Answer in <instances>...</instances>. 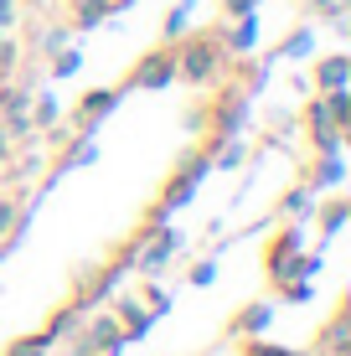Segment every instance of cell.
Here are the masks:
<instances>
[{
  "mask_svg": "<svg viewBox=\"0 0 351 356\" xmlns=\"http://www.w3.org/2000/svg\"><path fill=\"white\" fill-rule=\"evenodd\" d=\"M217 67H222V47L212 36H197V42H186V52H176V78L186 83H212Z\"/></svg>",
  "mask_w": 351,
  "mask_h": 356,
  "instance_id": "1",
  "label": "cell"
},
{
  "mask_svg": "<svg viewBox=\"0 0 351 356\" xmlns=\"http://www.w3.org/2000/svg\"><path fill=\"white\" fill-rule=\"evenodd\" d=\"M129 83H135V88H165V83H176V52H150L135 67Z\"/></svg>",
  "mask_w": 351,
  "mask_h": 356,
  "instance_id": "2",
  "label": "cell"
},
{
  "mask_svg": "<svg viewBox=\"0 0 351 356\" xmlns=\"http://www.w3.org/2000/svg\"><path fill=\"white\" fill-rule=\"evenodd\" d=\"M88 346L93 351H119L124 346V325H119L114 315H93L88 321Z\"/></svg>",
  "mask_w": 351,
  "mask_h": 356,
  "instance_id": "3",
  "label": "cell"
},
{
  "mask_svg": "<svg viewBox=\"0 0 351 356\" xmlns=\"http://www.w3.org/2000/svg\"><path fill=\"white\" fill-rule=\"evenodd\" d=\"M269 321H274V305H269V300H259V305H248V310L238 315V321L227 325V330H233V336H259V330H269Z\"/></svg>",
  "mask_w": 351,
  "mask_h": 356,
  "instance_id": "4",
  "label": "cell"
},
{
  "mask_svg": "<svg viewBox=\"0 0 351 356\" xmlns=\"http://www.w3.org/2000/svg\"><path fill=\"white\" fill-rule=\"evenodd\" d=\"M78 325H83V305H72V310H57L52 321H47L42 336L57 346V341H72V336H78Z\"/></svg>",
  "mask_w": 351,
  "mask_h": 356,
  "instance_id": "5",
  "label": "cell"
},
{
  "mask_svg": "<svg viewBox=\"0 0 351 356\" xmlns=\"http://www.w3.org/2000/svg\"><path fill=\"white\" fill-rule=\"evenodd\" d=\"M114 104H119V93H114V88H93L88 98H83V108H78V124H83V129H93V119L108 114Z\"/></svg>",
  "mask_w": 351,
  "mask_h": 356,
  "instance_id": "6",
  "label": "cell"
},
{
  "mask_svg": "<svg viewBox=\"0 0 351 356\" xmlns=\"http://www.w3.org/2000/svg\"><path fill=\"white\" fill-rule=\"evenodd\" d=\"M346 78H351V63H346V57H325V63L316 67V83H320L325 93H331V88H346Z\"/></svg>",
  "mask_w": 351,
  "mask_h": 356,
  "instance_id": "7",
  "label": "cell"
},
{
  "mask_svg": "<svg viewBox=\"0 0 351 356\" xmlns=\"http://www.w3.org/2000/svg\"><path fill=\"white\" fill-rule=\"evenodd\" d=\"M176 248H181V238H176V232H165V238H161V243H155V248L140 259V274H161V268H165V259H171Z\"/></svg>",
  "mask_w": 351,
  "mask_h": 356,
  "instance_id": "8",
  "label": "cell"
},
{
  "mask_svg": "<svg viewBox=\"0 0 351 356\" xmlns=\"http://www.w3.org/2000/svg\"><path fill=\"white\" fill-rule=\"evenodd\" d=\"M341 176H346V165H341V155H325V161L310 170V181L305 186H341Z\"/></svg>",
  "mask_w": 351,
  "mask_h": 356,
  "instance_id": "9",
  "label": "cell"
},
{
  "mask_svg": "<svg viewBox=\"0 0 351 356\" xmlns=\"http://www.w3.org/2000/svg\"><path fill=\"white\" fill-rule=\"evenodd\" d=\"M284 212L289 217H305V212H316V186H295L284 196Z\"/></svg>",
  "mask_w": 351,
  "mask_h": 356,
  "instance_id": "10",
  "label": "cell"
},
{
  "mask_svg": "<svg viewBox=\"0 0 351 356\" xmlns=\"http://www.w3.org/2000/svg\"><path fill=\"white\" fill-rule=\"evenodd\" d=\"M108 10H114L108 0H78V16H72V21H78V26H99Z\"/></svg>",
  "mask_w": 351,
  "mask_h": 356,
  "instance_id": "11",
  "label": "cell"
},
{
  "mask_svg": "<svg viewBox=\"0 0 351 356\" xmlns=\"http://www.w3.org/2000/svg\"><path fill=\"white\" fill-rule=\"evenodd\" d=\"M253 42H259V21H253V16H243V26H238L233 36H227V47H233V52H253Z\"/></svg>",
  "mask_w": 351,
  "mask_h": 356,
  "instance_id": "12",
  "label": "cell"
},
{
  "mask_svg": "<svg viewBox=\"0 0 351 356\" xmlns=\"http://www.w3.org/2000/svg\"><path fill=\"white\" fill-rule=\"evenodd\" d=\"M346 315H336V321L331 325H325V351H331V356H346Z\"/></svg>",
  "mask_w": 351,
  "mask_h": 356,
  "instance_id": "13",
  "label": "cell"
},
{
  "mask_svg": "<svg viewBox=\"0 0 351 356\" xmlns=\"http://www.w3.org/2000/svg\"><path fill=\"white\" fill-rule=\"evenodd\" d=\"M6 356H52V341L47 336H26V341H16Z\"/></svg>",
  "mask_w": 351,
  "mask_h": 356,
  "instance_id": "14",
  "label": "cell"
},
{
  "mask_svg": "<svg viewBox=\"0 0 351 356\" xmlns=\"http://www.w3.org/2000/svg\"><path fill=\"white\" fill-rule=\"evenodd\" d=\"M310 47H316V31H295V36L284 42V57H305Z\"/></svg>",
  "mask_w": 351,
  "mask_h": 356,
  "instance_id": "15",
  "label": "cell"
},
{
  "mask_svg": "<svg viewBox=\"0 0 351 356\" xmlns=\"http://www.w3.org/2000/svg\"><path fill=\"white\" fill-rule=\"evenodd\" d=\"M341 222H346V202H331V207H325V217H320L325 238H331V232H341Z\"/></svg>",
  "mask_w": 351,
  "mask_h": 356,
  "instance_id": "16",
  "label": "cell"
},
{
  "mask_svg": "<svg viewBox=\"0 0 351 356\" xmlns=\"http://www.w3.org/2000/svg\"><path fill=\"white\" fill-rule=\"evenodd\" d=\"M212 279H217V259H202L197 268H191V284H197V289H207Z\"/></svg>",
  "mask_w": 351,
  "mask_h": 356,
  "instance_id": "17",
  "label": "cell"
},
{
  "mask_svg": "<svg viewBox=\"0 0 351 356\" xmlns=\"http://www.w3.org/2000/svg\"><path fill=\"white\" fill-rule=\"evenodd\" d=\"M78 63H83L78 52H57V63H52V72H57V78H72V72H78Z\"/></svg>",
  "mask_w": 351,
  "mask_h": 356,
  "instance_id": "18",
  "label": "cell"
},
{
  "mask_svg": "<svg viewBox=\"0 0 351 356\" xmlns=\"http://www.w3.org/2000/svg\"><path fill=\"white\" fill-rule=\"evenodd\" d=\"M16 217H21V207H16V202H0V238L16 227Z\"/></svg>",
  "mask_w": 351,
  "mask_h": 356,
  "instance_id": "19",
  "label": "cell"
},
{
  "mask_svg": "<svg viewBox=\"0 0 351 356\" xmlns=\"http://www.w3.org/2000/svg\"><path fill=\"white\" fill-rule=\"evenodd\" d=\"M243 356H300V351H279V346H263V341H248Z\"/></svg>",
  "mask_w": 351,
  "mask_h": 356,
  "instance_id": "20",
  "label": "cell"
},
{
  "mask_svg": "<svg viewBox=\"0 0 351 356\" xmlns=\"http://www.w3.org/2000/svg\"><path fill=\"white\" fill-rule=\"evenodd\" d=\"M238 161H243V145H227V150H222V155H217V165H227V170H233Z\"/></svg>",
  "mask_w": 351,
  "mask_h": 356,
  "instance_id": "21",
  "label": "cell"
},
{
  "mask_svg": "<svg viewBox=\"0 0 351 356\" xmlns=\"http://www.w3.org/2000/svg\"><path fill=\"white\" fill-rule=\"evenodd\" d=\"M171 310V294H161V289H150V315H165Z\"/></svg>",
  "mask_w": 351,
  "mask_h": 356,
  "instance_id": "22",
  "label": "cell"
},
{
  "mask_svg": "<svg viewBox=\"0 0 351 356\" xmlns=\"http://www.w3.org/2000/svg\"><path fill=\"white\" fill-rule=\"evenodd\" d=\"M52 119H57V104H52V98H42V108H36V124H52Z\"/></svg>",
  "mask_w": 351,
  "mask_h": 356,
  "instance_id": "23",
  "label": "cell"
},
{
  "mask_svg": "<svg viewBox=\"0 0 351 356\" xmlns=\"http://www.w3.org/2000/svg\"><path fill=\"white\" fill-rule=\"evenodd\" d=\"M227 16H253V0H222Z\"/></svg>",
  "mask_w": 351,
  "mask_h": 356,
  "instance_id": "24",
  "label": "cell"
},
{
  "mask_svg": "<svg viewBox=\"0 0 351 356\" xmlns=\"http://www.w3.org/2000/svg\"><path fill=\"white\" fill-rule=\"evenodd\" d=\"M16 21V0H0V26H10Z\"/></svg>",
  "mask_w": 351,
  "mask_h": 356,
  "instance_id": "25",
  "label": "cell"
},
{
  "mask_svg": "<svg viewBox=\"0 0 351 356\" xmlns=\"http://www.w3.org/2000/svg\"><path fill=\"white\" fill-rule=\"evenodd\" d=\"M310 6H316V10H336L341 0H310Z\"/></svg>",
  "mask_w": 351,
  "mask_h": 356,
  "instance_id": "26",
  "label": "cell"
},
{
  "mask_svg": "<svg viewBox=\"0 0 351 356\" xmlns=\"http://www.w3.org/2000/svg\"><path fill=\"white\" fill-rule=\"evenodd\" d=\"M6 150H10V134H6V129H0V161H6Z\"/></svg>",
  "mask_w": 351,
  "mask_h": 356,
  "instance_id": "27",
  "label": "cell"
}]
</instances>
